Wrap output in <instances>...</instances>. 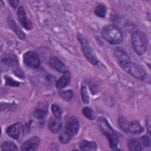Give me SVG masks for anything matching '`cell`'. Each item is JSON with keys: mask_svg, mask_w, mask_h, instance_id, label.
I'll list each match as a JSON object with an SVG mask.
<instances>
[{"mask_svg": "<svg viewBox=\"0 0 151 151\" xmlns=\"http://www.w3.org/2000/svg\"><path fill=\"white\" fill-rule=\"evenodd\" d=\"M101 34L104 38L111 44H120L123 40L122 31L114 25H108L103 27Z\"/></svg>", "mask_w": 151, "mask_h": 151, "instance_id": "cell-1", "label": "cell"}, {"mask_svg": "<svg viewBox=\"0 0 151 151\" xmlns=\"http://www.w3.org/2000/svg\"><path fill=\"white\" fill-rule=\"evenodd\" d=\"M98 123L101 131L108 139L110 148L113 149H116L119 141L117 134L112 129L106 119L103 117L99 118L98 119Z\"/></svg>", "mask_w": 151, "mask_h": 151, "instance_id": "cell-2", "label": "cell"}, {"mask_svg": "<svg viewBox=\"0 0 151 151\" xmlns=\"http://www.w3.org/2000/svg\"><path fill=\"white\" fill-rule=\"evenodd\" d=\"M132 44L136 53L139 55L143 54L146 51L148 45L146 35L140 31L134 32L132 36Z\"/></svg>", "mask_w": 151, "mask_h": 151, "instance_id": "cell-3", "label": "cell"}, {"mask_svg": "<svg viewBox=\"0 0 151 151\" xmlns=\"http://www.w3.org/2000/svg\"><path fill=\"white\" fill-rule=\"evenodd\" d=\"M78 38L81 44L82 50L86 58L93 65L98 64L99 60H97L94 51L89 45L87 39L80 34H78Z\"/></svg>", "mask_w": 151, "mask_h": 151, "instance_id": "cell-4", "label": "cell"}, {"mask_svg": "<svg viewBox=\"0 0 151 151\" xmlns=\"http://www.w3.org/2000/svg\"><path fill=\"white\" fill-rule=\"evenodd\" d=\"M122 68L136 78L144 80L147 77V74L145 70L138 64L132 63V61Z\"/></svg>", "mask_w": 151, "mask_h": 151, "instance_id": "cell-5", "label": "cell"}, {"mask_svg": "<svg viewBox=\"0 0 151 151\" xmlns=\"http://www.w3.org/2000/svg\"><path fill=\"white\" fill-rule=\"evenodd\" d=\"M24 63L29 67L36 68L40 66V60L37 54L32 51H27L23 56Z\"/></svg>", "mask_w": 151, "mask_h": 151, "instance_id": "cell-6", "label": "cell"}, {"mask_svg": "<svg viewBox=\"0 0 151 151\" xmlns=\"http://www.w3.org/2000/svg\"><path fill=\"white\" fill-rule=\"evenodd\" d=\"M79 129V123L77 119L74 116L69 117L65 124V130L70 136L76 135Z\"/></svg>", "mask_w": 151, "mask_h": 151, "instance_id": "cell-7", "label": "cell"}, {"mask_svg": "<svg viewBox=\"0 0 151 151\" xmlns=\"http://www.w3.org/2000/svg\"><path fill=\"white\" fill-rule=\"evenodd\" d=\"M114 54L122 67L131 62V59L129 54L124 49L120 47L116 48L114 50Z\"/></svg>", "mask_w": 151, "mask_h": 151, "instance_id": "cell-8", "label": "cell"}, {"mask_svg": "<svg viewBox=\"0 0 151 151\" xmlns=\"http://www.w3.org/2000/svg\"><path fill=\"white\" fill-rule=\"evenodd\" d=\"M40 142L38 136H33L27 140L22 145L21 150L22 151H34L38 148Z\"/></svg>", "mask_w": 151, "mask_h": 151, "instance_id": "cell-9", "label": "cell"}, {"mask_svg": "<svg viewBox=\"0 0 151 151\" xmlns=\"http://www.w3.org/2000/svg\"><path fill=\"white\" fill-rule=\"evenodd\" d=\"M17 17L20 24L25 29L28 30L32 28L31 22L27 17L25 11L22 6H19L17 11Z\"/></svg>", "mask_w": 151, "mask_h": 151, "instance_id": "cell-10", "label": "cell"}, {"mask_svg": "<svg viewBox=\"0 0 151 151\" xmlns=\"http://www.w3.org/2000/svg\"><path fill=\"white\" fill-rule=\"evenodd\" d=\"M22 126L20 123H16L6 129L7 134L14 139H18L22 132Z\"/></svg>", "mask_w": 151, "mask_h": 151, "instance_id": "cell-11", "label": "cell"}, {"mask_svg": "<svg viewBox=\"0 0 151 151\" xmlns=\"http://www.w3.org/2000/svg\"><path fill=\"white\" fill-rule=\"evenodd\" d=\"M48 128L52 133H58L61 128L62 123L60 119L57 117H51L48 122Z\"/></svg>", "mask_w": 151, "mask_h": 151, "instance_id": "cell-12", "label": "cell"}, {"mask_svg": "<svg viewBox=\"0 0 151 151\" xmlns=\"http://www.w3.org/2000/svg\"><path fill=\"white\" fill-rule=\"evenodd\" d=\"M2 63L10 67H16L18 65V59L15 54L13 53H6L5 54L2 58Z\"/></svg>", "mask_w": 151, "mask_h": 151, "instance_id": "cell-13", "label": "cell"}, {"mask_svg": "<svg viewBox=\"0 0 151 151\" xmlns=\"http://www.w3.org/2000/svg\"><path fill=\"white\" fill-rule=\"evenodd\" d=\"M7 22L10 28L13 31V32L15 33L18 37L21 40H24L25 38V35L22 30L16 24L15 21H14L13 19L11 18H8L7 19Z\"/></svg>", "mask_w": 151, "mask_h": 151, "instance_id": "cell-14", "label": "cell"}, {"mask_svg": "<svg viewBox=\"0 0 151 151\" xmlns=\"http://www.w3.org/2000/svg\"><path fill=\"white\" fill-rule=\"evenodd\" d=\"M49 64L52 68L60 73H64L67 71L64 64L57 57L51 58L49 61Z\"/></svg>", "mask_w": 151, "mask_h": 151, "instance_id": "cell-15", "label": "cell"}, {"mask_svg": "<svg viewBox=\"0 0 151 151\" xmlns=\"http://www.w3.org/2000/svg\"><path fill=\"white\" fill-rule=\"evenodd\" d=\"M71 81V75L68 71H66L56 82V87L61 89L66 87Z\"/></svg>", "mask_w": 151, "mask_h": 151, "instance_id": "cell-16", "label": "cell"}, {"mask_svg": "<svg viewBox=\"0 0 151 151\" xmlns=\"http://www.w3.org/2000/svg\"><path fill=\"white\" fill-rule=\"evenodd\" d=\"M80 149L81 150H97V145L93 141L83 140L80 144Z\"/></svg>", "mask_w": 151, "mask_h": 151, "instance_id": "cell-17", "label": "cell"}, {"mask_svg": "<svg viewBox=\"0 0 151 151\" xmlns=\"http://www.w3.org/2000/svg\"><path fill=\"white\" fill-rule=\"evenodd\" d=\"M127 131L132 133H139L143 131V128L137 121L129 122Z\"/></svg>", "mask_w": 151, "mask_h": 151, "instance_id": "cell-18", "label": "cell"}, {"mask_svg": "<svg viewBox=\"0 0 151 151\" xmlns=\"http://www.w3.org/2000/svg\"><path fill=\"white\" fill-rule=\"evenodd\" d=\"M128 147L130 150L138 151L143 149V147L140 142V139H132L128 143Z\"/></svg>", "mask_w": 151, "mask_h": 151, "instance_id": "cell-19", "label": "cell"}, {"mask_svg": "<svg viewBox=\"0 0 151 151\" xmlns=\"http://www.w3.org/2000/svg\"><path fill=\"white\" fill-rule=\"evenodd\" d=\"M34 116L37 119H42L47 114V109L46 107H38L34 111Z\"/></svg>", "mask_w": 151, "mask_h": 151, "instance_id": "cell-20", "label": "cell"}, {"mask_svg": "<svg viewBox=\"0 0 151 151\" xmlns=\"http://www.w3.org/2000/svg\"><path fill=\"white\" fill-rule=\"evenodd\" d=\"M107 9L104 4H99L95 8V14L101 18H104L106 14Z\"/></svg>", "mask_w": 151, "mask_h": 151, "instance_id": "cell-21", "label": "cell"}, {"mask_svg": "<svg viewBox=\"0 0 151 151\" xmlns=\"http://www.w3.org/2000/svg\"><path fill=\"white\" fill-rule=\"evenodd\" d=\"M2 150H17V145L11 141L4 142L1 145Z\"/></svg>", "mask_w": 151, "mask_h": 151, "instance_id": "cell-22", "label": "cell"}, {"mask_svg": "<svg viewBox=\"0 0 151 151\" xmlns=\"http://www.w3.org/2000/svg\"><path fill=\"white\" fill-rule=\"evenodd\" d=\"M83 114L90 120H94L95 119V114L93 110L89 107H85L83 109Z\"/></svg>", "mask_w": 151, "mask_h": 151, "instance_id": "cell-23", "label": "cell"}, {"mask_svg": "<svg viewBox=\"0 0 151 151\" xmlns=\"http://www.w3.org/2000/svg\"><path fill=\"white\" fill-rule=\"evenodd\" d=\"M59 95H60V97L64 100L68 101L73 97V93L72 90H68L63 91L60 92Z\"/></svg>", "mask_w": 151, "mask_h": 151, "instance_id": "cell-24", "label": "cell"}, {"mask_svg": "<svg viewBox=\"0 0 151 151\" xmlns=\"http://www.w3.org/2000/svg\"><path fill=\"white\" fill-rule=\"evenodd\" d=\"M71 136H70L68 133L65 132V130H63L61 132L60 135V140L63 143H67L71 139Z\"/></svg>", "mask_w": 151, "mask_h": 151, "instance_id": "cell-25", "label": "cell"}, {"mask_svg": "<svg viewBox=\"0 0 151 151\" xmlns=\"http://www.w3.org/2000/svg\"><path fill=\"white\" fill-rule=\"evenodd\" d=\"M81 99L84 103L88 104L89 103V96L88 93L87 92V88L84 86H82L81 88Z\"/></svg>", "mask_w": 151, "mask_h": 151, "instance_id": "cell-26", "label": "cell"}, {"mask_svg": "<svg viewBox=\"0 0 151 151\" xmlns=\"http://www.w3.org/2000/svg\"><path fill=\"white\" fill-rule=\"evenodd\" d=\"M51 110L55 117H57L58 118L61 117L62 115V111L61 108L57 104H53L51 106Z\"/></svg>", "mask_w": 151, "mask_h": 151, "instance_id": "cell-27", "label": "cell"}, {"mask_svg": "<svg viewBox=\"0 0 151 151\" xmlns=\"http://www.w3.org/2000/svg\"><path fill=\"white\" fill-rule=\"evenodd\" d=\"M128 123H129L128 121L124 117H120L119 119V124L120 127L122 130H123L125 132H127V129Z\"/></svg>", "mask_w": 151, "mask_h": 151, "instance_id": "cell-28", "label": "cell"}, {"mask_svg": "<svg viewBox=\"0 0 151 151\" xmlns=\"http://www.w3.org/2000/svg\"><path fill=\"white\" fill-rule=\"evenodd\" d=\"M139 139L143 147H147L150 146V139L148 136H143Z\"/></svg>", "mask_w": 151, "mask_h": 151, "instance_id": "cell-29", "label": "cell"}, {"mask_svg": "<svg viewBox=\"0 0 151 151\" xmlns=\"http://www.w3.org/2000/svg\"><path fill=\"white\" fill-rule=\"evenodd\" d=\"M6 84L10 86H18L19 83L16 81H14L11 77H6Z\"/></svg>", "mask_w": 151, "mask_h": 151, "instance_id": "cell-30", "label": "cell"}, {"mask_svg": "<svg viewBox=\"0 0 151 151\" xmlns=\"http://www.w3.org/2000/svg\"><path fill=\"white\" fill-rule=\"evenodd\" d=\"M13 73L16 76H17L19 78H23L24 77V74L23 71L20 69H18V68L15 69L14 70Z\"/></svg>", "mask_w": 151, "mask_h": 151, "instance_id": "cell-31", "label": "cell"}, {"mask_svg": "<svg viewBox=\"0 0 151 151\" xmlns=\"http://www.w3.org/2000/svg\"><path fill=\"white\" fill-rule=\"evenodd\" d=\"M9 3L10 5H11L12 8H16V7L18 6V5L19 3V1L12 0V1H9Z\"/></svg>", "mask_w": 151, "mask_h": 151, "instance_id": "cell-32", "label": "cell"}]
</instances>
